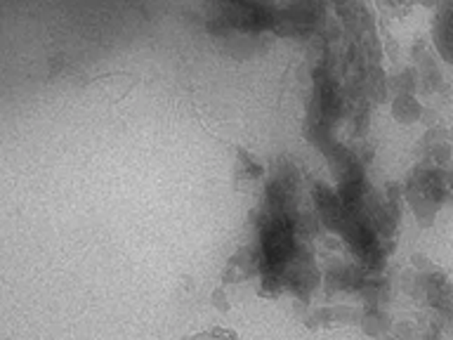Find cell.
Returning a JSON list of instances; mask_svg holds the SVG:
<instances>
[{
	"mask_svg": "<svg viewBox=\"0 0 453 340\" xmlns=\"http://www.w3.org/2000/svg\"><path fill=\"white\" fill-rule=\"evenodd\" d=\"M432 36L439 55L453 64V0H439L432 21Z\"/></svg>",
	"mask_w": 453,
	"mask_h": 340,
	"instance_id": "6da1fadb",
	"label": "cell"
}]
</instances>
